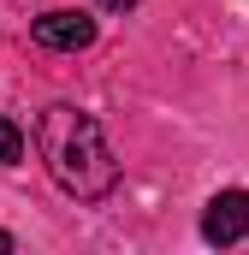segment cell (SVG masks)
Instances as JSON below:
<instances>
[{
  "mask_svg": "<svg viewBox=\"0 0 249 255\" xmlns=\"http://www.w3.org/2000/svg\"><path fill=\"white\" fill-rule=\"evenodd\" d=\"M36 154L48 160L54 184L77 202H95V196H107L119 184V160H113L101 125L77 107H48L36 119Z\"/></svg>",
  "mask_w": 249,
  "mask_h": 255,
  "instance_id": "6da1fadb",
  "label": "cell"
},
{
  "mask_svg": "<svg viewBox=\"0 0 249 255\" xmlns=\"http://www.w3.org/2000/svg\"><path fill=\"white\" fill-rule=\"evenodd\" d=\"M30 36H36V48L77 54V48L95 42V18H89V12H42V18L30 24Z\"/></svg>",
  "mask_w": 249,
  "mask_h": 255,
  "instance_id": "7a4b0ae2",
  "label": "cell"
},
{
  "mask_svg": "<svg viewBox=\"0 0 249 255\" xmlns=\"http://www.w3.org/2000/svg\"><path fill=\"white\" fill-rule=\"evenodd\" d=\"M202 238L208 244H238L249 238V190H220L202 214Z\"/></svg>",
  "mask_w": 249,
  "mask_h": 255,
  "instance_id": "3957f363",
  "label": "cell"
},
{
  "mask_svg": "<svg viewBox=\"0 0 249 255\" xmlns=\"http://www.w3.org/2000/svg\"><path fill=\"white\" fill-rule=\"evenodd\" d=\"M18 154H24V130H18L6 113H0V166H12Z\"/></svg>",
  "mask_w": 249,
  "mask_h": 255,
  "instance_id": "277c9868",
  "label": "cell"
},
{
  "mask_svg": "<svg viewBox=\"0 0 249 255\" xmlns=\"http://www.w3.org/2000/svg\"><path fill=\"white\" fill-rule=\"evenodd\" d=\"M101 6H107V12H130L136 0H101Z\"/></svg>",
  "mask_w": 249,
  "mask_h": 255,
  "instance_id": "5b68a950",
  "label": "cell"
},
{
  "mask_svg": "<svg viewBox=\"0 0 249 255\" xmlns=\"http://www.w3.org/2000/svg\"><path fill=\"white\" fill-rule=\"evenodd\" d=\"M0 255H12V238H6V232H0Z\"/></svg>",
  "mask_w": 249,
  "mask_h": 255,
  "instance_id": "8992f818",
  "label": "cell"
}]
</instances>
